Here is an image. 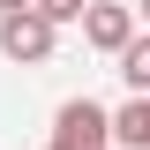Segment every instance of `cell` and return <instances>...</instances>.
Returning <instances> with one entry per match:
<instances>
[{
  "label": "cell",
  "instance_id": "obj_1",
  "mask_svg": "<svg viewBox=\"0 0 150 150\" xmlns=\"http://www.w3.org/2000/svg\"><path fill=\"white\" fill-rule=\"evenodd\" d=\"M53 150H112V105L68 98V105L53 112Z\"/></svg>",
  "mask_w": 150,
  "mask_h": 150
},
{
  "label": "cell",
  "instance_id": "obj_2",
  "mask_svg": "<svg viewBox=\"0 0 150 150\" xmlns=\"http://www.w3.org/2000/svg\"><path fill=\"white\" fill-rule=\"evenodd\" d=\"M60 53V30L53 23H38L30 8L23 15H0V60H15V68H45Z\"/></svg>",
  "mask_w": 150,
  "mask_h": 150
},
{
  "label": "cell",
  "instance_id": "obj_3",
  "mask_svg": "<svg viewBox=\"0 0 150 150\" xmlns=\"http://www.w3.org/2000/svg\"><path fill=\"white\" fill-rule=\"evenodd\" d=\"M75 30H83V45H90V53H105V60H112V53L135 38V8H120V0H90Z\"/></svg>",
  "mask_w": 150,
  "mask_h": 150
},
{
  "label": "cell",
  "instance_id": "obj_4",
  "mask_svg": "<svg viewBox=\"0 0 150 150\" xmlns=\"http://www.w3.org/2000/svg\"><path fill=\"white\" fill-rule=\"evenodd\" d=\"M112 75L128 83V98H150V30H135L120 53H112Z\"/></svg>",
  "mask_w": 150,
  "mask_h": 150
},
{
  "label": "cell",
  "instance_id": "obj_5",
  "mask_svg": "<svg viewBox=\"0 0 150 150\" xmlns=\"http://www.w3.org/2000/svg\"><path fill=\"white\" fill-rule=\"evenodd\" d=\"M112 150H150V98L112 105Z\"/></svg>",
  "mask_w": 150,
  "mask_h": 150
},
{
  "label": "cell",
  "instance_id": "obj_6",
  "mask_svg": "<svg viewBox=\"0 0 150 150\" xmlns=\"http://www.w3.org/2000/svg\"><path fill=\"white\" fill-rule=\"evenodd\" d=\"M83 8H90V0H30V15H38V23H53V30L83 23Z\"/></svg>",
  "mask_w": 150,
  "mask_h": 150
},
{
  "label": "cell",
  "instance_id": "obj_7",
  "mask_svg": "<svg viewBox=\"0 0 150 150\" xmlns=\"http://www.w3.org/2000/svg\"><path fill=\"white\" fill-rule=\"evenodd\" d=\"M23 8H30V0H0V15H23Z\"/></svg>",
  "mask_w": 150,
  "mask_h": 150
},
{
  "label": "cell",
  "instance_id": "obj_8",
  "mask_svg": "<svg viewBox=\"0 0 150 150\" xmlns=\"http://www.w3.org/2000/svg\"><path fill=\"white\" fill-rule=\"evenodd\" d=\"M135 30H150V0H143V23H135Z\"/></svg>",
  "mask_w": 150,
  "mask_h": 150
},
{
  "label": "cell",
  "instance_id": "obj_9",
  "mask_svg": "<svg viewBox=\"0 0 150 150\" xmlns=\"http://www.w3.org/2000/svg\"><path fill=\"white\" fill-rule=\"evenodd\" d=\"M45 150H53V143H45Z\"/></svg>",
  "mask_w": 150,
  "mask_h": 150
}]
</instances>
